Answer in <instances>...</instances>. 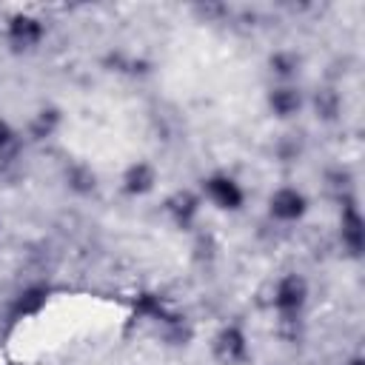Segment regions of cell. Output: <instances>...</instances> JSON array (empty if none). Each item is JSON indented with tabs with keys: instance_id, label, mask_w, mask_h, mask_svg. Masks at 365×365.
<instances>
[{
	"instance_id": "4fadbf2b",
	"label": "cell",
	"mask_w": 365,
	"mask_h": 365,
	"mask_svg": "<svg viewBox=\"0 0 365 365\" xmlns=\"http://www.w3.org/2000/svg\"><path fill=\"white\" fill-rule=\"evenodd\" d=\"M63 180H66V188H68L71 194H77V197H88V194L97 191V171H94L88 163H83V160L66 165Z\"/></svg>"
},
{
	"instance_id": "8992f818",
	"label": "cell",
	"mask_w": 365,
	"mask_h": 365,
	"mask_svg": "<svg viewBox=\"0 0 365 365\" xmlns=\"http://www.w3.org/2000/svg\"><path fill=\"white\" fill-rule=\"evenodd\" d=\"M339 205H342L339 208V242L356 259V257H362V248H365V220L351 194L339 197Z\"/></svg>"
},
{
	"instance_id": "e0dca14e",
	"label": "cell",
	"mask_w": 365,
	"mask_h": 365,
	"mask_svg": "<svg viewBox=\"0 0 365 365\" xmlns=\"http://www.w3.org/2000/svg\"><path fill=\"white\" fill-rule=\"evenodd\" d=\"M345 365H365V359H362V356H359V354H354V356H351V359H348V362H345Z\"/></svg>"
},
{
	"instance_id": "5b68a950",
	"label": "cell",
	"mask_w": 365,
	"mask_h": 365,
	"mask_svg": "<svg viewBox=\"0 0 365 365\" xmlns=\"http://www.w3.org/2000/svg\"><path fill=\"white\" fill-rule=\"evenodd\" d=\"M43 37H46V23L37 14L14 11L6 20V43L14 51H31V48H37L43 43Z\"/></svg>"
},
{
	"instance_id": "2e32d148",
	"label": "cell",
	"mask_w": 365,
	"mask_h": 365,
	"mask_svg": "<svg viewBox=\"0 0 365 365\" xmlns=\"http://www.w3.org/2000/svg\"><path fill=\"white\" fill-rule=\"evenodd\" d=\"M14 148H17V131L6 117H0V160L9 157Z\"/></svg>"
},
{
	"instance_id": "8fae6325",
	"label": "cell",
	"mask_w": 365,
	"mask_h": 365,
	"mask_svg": "<svg viewBox=\"0 0 365 365\" xmlns=\"http://www.w3.org/2000/svg\"><path fill=\"white\" fill-rule=\"evenodd\" d=\"M131 311H134V317L148 319V322H157V325H165V322H171L174 317H180V314H177L160 294H154V291L137 294V297L131 299Z\"/></svg>"
},
{
	"instance_id": "ba28073f",
	"label": "cell",
	"mask_w": 365,
	"mask_h": 365,
	"mask_svg": "<svg viewBox=\"0 0 365 365\" xmlns=\"http://www.w3.org/2000/svg\"><path fill=\"white\" fill-rule=\"evenodd\" d=\"M160 182V171L148 160H131L120 174V188L125 197H148Z\"/></svg>"
},
{
	"instance_id": "7c38bea8",
	"label": "cell",
	"mask_w": 365,
	"mask_h": 365,
	"mask_svg": "<svg viewBox=\"0 0 365 365\" xmlns=\"http://www.w3.org/2000/svg\"><path fill=\"white\" fill-rule=\"evenodd\" d=\"M63 125V111L57 106H43L31 114L29 120V137L34 143H43V140H51Z\"/></svg>"
},
{
	"instance_id": "9a60e30c",
	"label": "cell",
	"mask_w": 365,
	"mask_h": 365,
	"mask_svg": "<svg viewBox=\"0 0 365 365\" xmlns=\"http://www.w3.org/2000/svg\"><path fill=\"white\" fill-rule=\"evenodd\" d=\"M311 108H314L317 120H322V123H334V120L339 117V111H342V97H339L336 88L322 86V88L314 91V97H311Z\"/></svg>"
},
{
	"instance_id": "277c9868",
	"label": "cell",
	"mask_w": 365,
	"mask_h": 365,
	"mask_svg": "<svg viewBox=\"0 0 365 365\" xmlns=\"http://www.w3.org/2000/svg\"><path fill=\"white\" fill-rule=\"evenodd\" d=\"M308 208H311V202H308L305 191L297 185H279L268 194V217L277 222H285V225L299 222L308 214Z\"/></svg>"
},
{
	"instance_id": "5bb4252c",
	"label": "cell",
	"mask_w": 365,
	"mask_h": 365,
	"mask_svg": "<svg viewBox=\"0 0 365 365\" xmlns=\"http://www.w3.org/2000/svg\"><path fill=\"white\" fill-rule=\"evenodd\" d=\"M302 68V57L294 48H277L268 54V71L279 80V83H291Z\"/></svg>"
},
{
	"instance_id": "9c48e42d",
	"label": "cell",
	"mask_w": 365,
	"mask_h": 365,
	"mask_svg": "<svg viewBox=\"0 0 365 365\" xmlns=\"http://www.w3.org/2000/svg\"><path fill=\"white\" fill-rule=\"evenodd\" d=\"M265 106L277 120H291L305 108V94L294 83H277L265 94Z\"/></svg>"
},
{
	"instance_id": "6da1fadb",
	"label": "cell",
	"mask_w": 365,
	"mask_h": 365,
	"mask_svg": "<svg viewBox=\"0 0 365 365\" xmlns=\"http://www.w3.org/2000/svg\"><path fill=\"white\" fill-rule=\"evenodd\" d=\"M308 297H311L308 279L297 271H288L271 288V308L277 311V317L282 322H297L308 305Z\"/></svg>"
},
{
	"instance_id": "30bf717a",
	"label": "cell",
	"mask_w": 365,
	"mask_h": 365,
	"mask_svg": "<svg viewBox=\"0 0 365 365\" xmlns=\"http://www.w3.org/2000/svg\"><path fill=\"white\" fill-rule=\"evenodd\" d=\"M48 299H51V288H48L46 282H31V285H26V288H20V291L14 294L9 314H11V319L37 317V314L48 305Z\"/></svg>"
},
{
	"instance_id": "3957f363",
	"label": "cell",
	"mask_w": 365,
	"mask_h": 365,
	"mask_svg": "<svg viewBox=\"0 0 365 365\" xmlns=\"http://www.w3.org/2000/svg\"><path fill=\"white\" fill-rule=\"evenodd\" d=\"M211 354L220 365H245L251 356L248 336L237 322H225L211 336Z\"/></svg>"
},
{
	"instance_id": "7a4b0ae2",
	"label": "cell",
	"mask_w": 365,
	"mask_h": 365,
	"mask_svg": "<svg viewBox=\"0 0 365 365\" xmlns=\"http://www.w3.org/2000/svg\"><path fill=\"white\" fill-rule=\"evenodd\" d=\"M200 197L208 200L214 208L228 211V214H234V211H240V208L245 205V188L240 185L237 177H231V174H225V171H214V174L202 177V182H200Z\"/></svg>"
},
{
	"instance_id": "52a82bcc",
	"label": "cell",
	"mask_w": 365,
	"mask_h": 365,
	"mask_svg": "<svg viewBox=\"0 0 365 365\" xmlns=\"http://www.w3.org/2000/svg\"><path fill=\"white\" fill-rule=\"evenodd\" d=\"M163 211L165 217L180 228V231H191L200 211H202V197L200 191H191V188H177L165 197L163 202Z\"/></svg>"
}]
</instances>
